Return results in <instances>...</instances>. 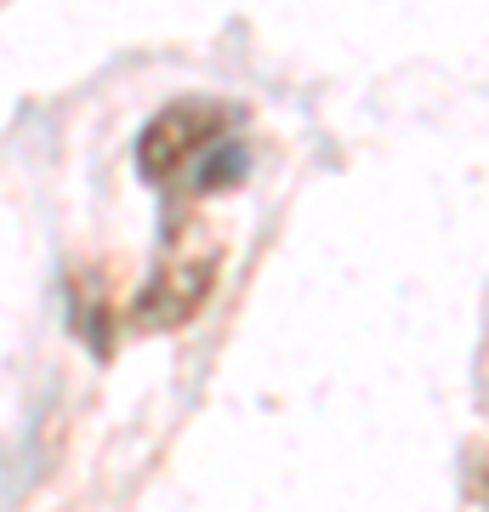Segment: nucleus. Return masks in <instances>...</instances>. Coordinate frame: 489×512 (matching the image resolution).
Listing matches in <instances>:
<instances>
[{
    "label": "nucleus",
    "instance_id": "f257e3e1",
    "mask_svg": "<svg viewBox=\"0 0 489 512\" xmlns=\"http://www.w3.org/2000/svg\"><path fill=\"white\" fill-rule=\"evenodd\" d=\"M137 165L165 200H205L245 183L251 148L222 103H177L143 131Z\"/></svg>",
    "mask_w": 489,
    "mask_h": 512
},
{
    "label": "nucleus",
    "instance_id": "f03ea898",
    "mask_svg": "<svg viewBox=\"0 0 489 512\" xmlns=\"http://www.w3.org/2000/svg\"><path fill=\"white\" fill-rule=\"evenodd\" d=\"M217 239H205V228L171 217V234H165V251H160V268H154V285L137 296L131 319L143 330H177L188 325L200 302L211 296V279H217Z\"/></svg>",
    "mask_w": 489,
    "mask_h": 512
}]
</instances>
